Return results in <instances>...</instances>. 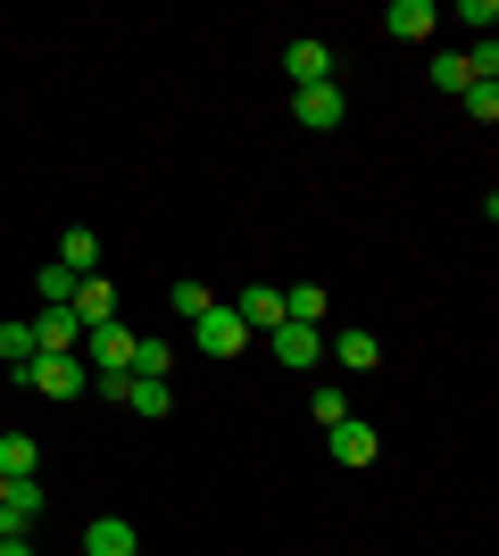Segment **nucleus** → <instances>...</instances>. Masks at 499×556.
<instances>
[{
  "label": "nucleus",
  "mask_w": 499,
  "mask_h": 556,
  "mask_svg": "<svg viewBox=\"0 0 499 556\" xmlns=\"http://www.w3.org/2000/svg\"><path fill=\"white\" fill-rule=\"evenodd\" d=\"M191 341H200V357H241V349L259 341V332H250V325H241V316H234V307L216 300L209 316H191Z\"/></svg>",
  "instance_id": "obj_1"
},
{
  "label": "nucleus",
  "mask_w": 499,
  "mask_h": 556,
  "mask_svg": "<svg viewBox=\"0 0 499 556\" xmlns=\"http://www.w3.org/2000/svg\"><path fill=\"white\" fill-rule=\"evenodd\" d=\"M291 116H300L309 134H333V125L350 116V92H341V84H300V92H291Z\"/></svg>",
  "instance_id": "obj_2"
},
{
  "label": "nucleus",
  "mask_w": 499,
  "mask_h": 556,
  "mask_svg": "<svg viewBox=\"0 0 499 556\" xmlns=\"http://www.w3.org/2000/svg\"><path fill=\"white\" fill-rule=\"evenodd\" d=\"M75 357H84L92 374H134V332H125V325H92Z\"/></svg>",
  "instance_id": "obj_3"
},
{
  "label": "nucleus",
  "mask_w": 499,
  "mask_h": 556,
  "mask_svg": "<svg viewBox=\"0 0 499 556\" xmlns=\"http://www.w3.org/2000/svg\"><path fill=\"white\" fill-rule=\"evenodd\" d=\"M325 448H333V465H375L383 457V441H375V424H358V416H341V424H325Z\"/></svg>",
  "instance_id": "obj_4"
},
{
  "label": "nucleus",
  "mask_w": 499,
  "mask_h": 556,
  "mask_svg": "<svg viewBox=\"0 0 499 556\" xmlns=\"http://www.w3.org/2000/svg\"><path fill=\"white\" fill-rule=\"evenodd\" d=\"M25 391H42V399H84V357H34V366H25Z\"/></svg>",
  "instance_id": "obj_5"
},
{
  "label": "nucleus",
  "mask_w": 499,
  "mask_h": 556,
  "mask_svg": "<svg viewBox=\"0 0 499 556\" xmlns=\"http://www.w3.org/2000/svg\"><path fill=\"white\" fill-rule=\"evenodd\" d=\"M266 349L284 357V374H309L316 357H325V332H316V325H275V332H266Z\"/></svg>",
  "instance_id": "obj_6"
},
{
  "label": "nucleus",
  "mask_w": 499,
  "mask_h": 556,
  "mask_svg": "<svg viewBox=\"0 0 499 556\" xmlns=\"http://www.w3.org/2000/svg\"><path fill=\"white\" fill-rule=\"evenodd\" d=\"M25 325H34V349H42V357H75V349H84V325H75L67 307H42V316H25Z\"/></svg>",
  "instance_id": "obj_7"
},
{
  "label": "nucleus",
  "mask_w": 499,
  "mask_h": 556,
  "mask_svg": "<svg viewBox=\"0 0 499 556\" xmlns=\"http://www.w3.org/2000/svg\"><path fill=\"white\" fill-rule=\"evenodd\" d=\"M67 316H75L84 332H92V325H117V282L84 275V282H75V300H67Z\"/></svg>",
  "instance_id": "obj_8"
},
{
  "label": "nucleus",
  "mask_w": 499,
  "mask_h": 556,
  "mask_svg": "<svg viewBox=\"0 0 499 556\" xmlns=\"http://www.w3.org/2000/svg\"><path fill=\"white\" fill-rule=\"evenodd\" d=\"M225 307H234L250 332H275V325H284V291H275V282H250V291H234Z\"/></svg>",
  "instance_id": "obj_9"
},
{
  "label": "nucleus",
  "mask_w": 499,
  "mask_h": 556,
  "mask_svg": "<svg viewBox=\"0 0 499 556\" xmlns=\"http://www.w3.org/2000/svg\"><path fill=\"white\" fill-rule=\"evenodd\" d=\"M84 556H142V540L125 515H100V523H84Z\"/></svg>",
  "instance_id": "obj_10"
},
{
  "label": "nucleus",
  "mask_w": 499,
  "mask_h": 556,
  "mask_svg": "<svg viewBox=\"0 0 499 556\" xmlns=\"http://www.w3.org/2000/svg\"><path fill=\"white\" fill-rule=\"evenodd\" d=\"M433 25H441L433 0H391V9H383V34H400V42H425Z\"/></svg>",
  "instance_id": "obj_11"
},
{
  "label": "nucleus",
  "mask_w": 499,
  "mask_h": 556,
  "mask_svg": "<svg viewBox=\"0 0 499 556\" xmlns=\"http://www.w3.org/2000/svg\"><path fill=\"white\" fill-rule=\"evenodd\" d=\"M284 75H291V92H300V84H333V50L325 42H291L284 50Z\"/></svg>",
  "instance_id": "obj_12"
},
{
  "label": "nucleus",
  "mask_w": 499,
  "mask_h": 556,
  "mask_svg": "<svg viewBox=\"0 0 499 556\" xmlns=\"http://www.w3.org/2000/svg\"><path fill=\"white\" fill-rule=\"evenodd\" d=\"M34 515H42V482H9V490H0V540L25 532Z\"/></svg>",
  "instance_id": "obj_13"
},
{
  "label": "nucleus",
  "mask_w": 499,
  "mask_h": 556,
  "mask_svg": "<svg viewBox=\"0 0 499 556\" xmlns=\"http://www.w3.org/2000/svg\"><path fill=\"white\" fill-rule=\"evenodd\" d=\"M59 266H67V275H100V232L67 225V232H59Z\"/></svg>",
  "instance_id": "obj_14"
},
{
  "label": "nucleus",
  "mask_w": 499,
  "mask_h": 556,
  "mask_svg": "<svg viewBox=\"0 0 499 556\" xmlns=\"http://www.w3.org/2000/svg\"><path fill=\"white\" fill-rule=\"evenodd\" d=\"M333 357H341L350 374H375V366H383V341H375L366 325H350V332H333Z\"/></svg>",
  "instance_id": "obj_15"
},
{
  "label": "nucleus",
  "mask_w": 499,
  "mask_h": 556,
  "mask_svg": "<svg viewBox=\"0 0 499 556\" xmlns=\"http://www.w3.org/2000/svg\"><path fill=\"white\" fill-rule=\"evenodd\" d=\"M325 282H291V291H284V325H316V332H325Z\"/></svg>",
  "instance_id": "obj_16"
},
{
  "label": "nucleus",
  "mask_w": 499,
  "mask_h": 556,
  "mask_svg": "<svg viewBox=\"0 0 499 556\" xmlns=\"http://www.w3.org/2000/svg\"><path fill=\"white\" fill-rule=\"evenodd\" d=\"M125 407H134L142 424H159V416H175V391H166V382H150V374H134V382H125Z\"/></svg>",
  "instance_id": "obj_17"
},
{
  "label": "nucleus",
  "mask_w": 499,
  "mask_h": 556,
  "mask_svg": "<svg viewBox=\"0 0 499 556\" xmlns=\"http://www.w3.org/2000/svg\"><path fill=\"white\" fill-rule=\"evenodd\" d=\"M34 465H42V448L25 441V432H0V473L9 482H34Z\"/></svg>",
  "instance_id": "obj_18"
},
{
  "label": "nucleus",
  "mask_w": 499,
  "mask_h": 556,
  "mask_svg": "<svg viewBox=\"0 0 499 556\" xmlns=\"http://www.w3.org/2000/svg\"><path fill=\"white\" fill-rule=\"evenodd\" d=\"M0 357H9V374L25 382V366L42 357V349H34V325H0Z\"/></svg>",
  "instance_id": "obj_19"
},
{
  "label": "nucleus",
  "mask_w": 499,
  "mask_h": 556,
  "mask_svg": "<svg viewBox=\"0 0 499 556\" xmlns=\"http://www.w3.org/2000/svg\"><path fill=\"white\" fill-rule=\"evenodd\" d=\"M166 366H175V349H166L159 332H134V374H150V382H166Z\"/></svg>",
  "instance_id": "obj_20"
},
{
  "label": "nucleus",
  "mask_w": 499,
  "mask_h": 556,
  "mask_svg": "<svg viewBox=\"0 0 499 556\" xmlns=\"http://www.w3.org/2000/svg\"><path fill=\"white\" fill-rule=\"evenodd\" d=\"M166 300H175V316L191 325V316H209V307H216V291H209V282H175Z\"/></svg>",
  "instance_id": "obj_21"
},
{
  "label": "nucleus",
  "mask_w": 499,
  "mask_h": 556,
  "mask_svg": "<svg viewBox=\"0 0 499 556\" xmlns=\"http://www.w3.org/2000/svg\"><path fill=\"white\" fill-rule=\"evenodd\" d=\"M75 282H84V275H67V266H42V282H34V291H42V307H67V300H75Z\"/></svg>",
  "instance_id": "obj_22"
},
{
  "label": "nucleus",
  "mask_w": 499,
  "mask_h": 556,
  "mask_svg": "<svg viewBox=\"0 0 499 556\" xmlns=\"http://www.w3.org/2000/svg\"><path fill=\"white\" fill-rule=\"evenodd\" d=\"M466 84H475V75H466V59H458V50H441V59H433V92H466Z\"/></svg>",
  "instance_id": "obj_23"
},
{
  "label": "nucleus",
  "mask_w": 499,
  "mask_h": 556,
  "mask_svg": "<svg viewBox=\"0 0 499 556\" xmlns=\"http://www.w3.org/2000/svg\"><path fill=\"white\" fill-rule=\"evenodd\" d=\"M458 109L475 116V125H491V116H499V84H466V92H458Z\"/></svg>",
  "instance_id": "obj_24"
},
{
  "label": "nucleus",
  "mask_w": 499,
  "mask_h": 556,
  "mask_svg": "<svg viewBox=\"0 0 499 556\" xmlns=\"http://www.w3.org/2000/svg\"><path fill=\"white\" fill-rule=\"evenodd\" d=\"M466 75H475V84H499V42H491V34L466 50Z\"/></svg>",
  "instance_id": "obj_25"
},
{
  "label": "nucleus",
  "mask_w": 499,
  "mask_h": 556,
  "mask_svg": "<svg viewBox=\"0 0 499 556\" xmlns=\"http://www.w3.org/2000/svg\"><path fill=\"white\" fill-rule=\"evenodd\" d=\"M309 416H316V424H341V416H350V399L333 391V382H316V399H309Z\"/></svg>",
  "instance_id": "obj_26"
},
{
  "label": "nucleus",
  "mask_w": 499,
  "mask_h": 556,
  "mask_svg": "<svg viewBox=\"0 0 499 556\" xmlns=\"http://www.w3.org/2000/svg\"><path fill=\"white\" fill-rule=\"evenodd\" d=\"M0 556H34V540H25V532H9V540H0Z\"/></svg>",
  "instance_id": "obj_27"
},
{
  "label": "nucleus",
  "mask_w": 499,
  "mask_h": 556,
  "mask_svg": "<svg viewBox=\"0 0 499 556\" xmlns=\"http://www.w3.org/2000/svg\"><path fill=\"white\" fill-rule=\"evenodd\" d=\"M0 490H9V473H0Z\"/></svg>",
  "instance_id": "obj_28"
}]
</instances>
